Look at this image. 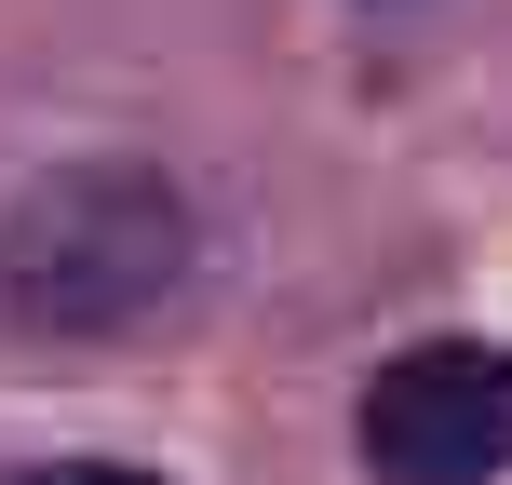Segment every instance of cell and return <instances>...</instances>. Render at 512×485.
<instances>
[{
    "label": "cell",
    "mask_w": 512,
    "mask_h": 485,
    "mask_svg": "<svg viewBox=\"0 0 512 485\" xmlns=\"http://www.w3.org/2000/svg\"><path fill=\"white\" fill-rule=\"evenodd\" d=\"M189 283V203L149 162H68L0 216V324L108 337Z\"/></svg>",
    "instance_id": "1"
},
{
    "label": "cell",
    "mask_w": 512,
    "mask_h": 485,
    "mask_svg": "<svg viewBox=\"0 0 512 485\" xmlns=\"http://www.w3.org/2000/svg\"><path fill=\"white\" fill-rule=\"evenodd\" d=\"M351 445L378 485H512V351L499 337H405L364 378Z\"/></svg>",
    "instance_id": "2"
},
{
    "label": "cell",
    "mask_w": 512,
    "mask_h": 485,
    "mask_svg": "<svg viewBox=\"0 0 512 485\" xmlns=\"http://www.w3.org/2000/svg\"><path fill=\"white\" fill-rule=\"evenodd\" d=\"M14 485H162V472H135V459H41V472H14Z\"/></svg>",
    "instance_id": "3"
}]
</instances>
